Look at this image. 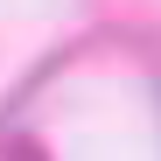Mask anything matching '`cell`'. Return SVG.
Here are the masks:
<instances>
[{
    "mask_svg": "<svg viewBox=\"0 0 161 161\" xmlns=\"http://www.w3.org/2000/svg\"><path fill=\"white\" fill-rule=\"evenodd\" d=\"M7 161H42V147H35V140H14V147H7Z\"/></svg>",
    "mask_w": 161,
    "mask_h": 161,
    "instance_id": "1",
    "label": "cell"
}]
</instances>
